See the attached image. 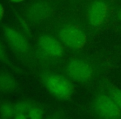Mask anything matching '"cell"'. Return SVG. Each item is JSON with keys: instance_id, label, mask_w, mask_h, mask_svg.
I'll return each mask as SVG.
<instances>
[{"instance_id": "obj_13", "label": "cell", "mask_w": 121, "mask_h": 119, "mask_svg": "<svg viewBox=\"0 0 121 119\" xmlns=\"http://www.w3.org/2000/svg\"><path fill=\"white\" fill-rule=\"evenodd\" d=\"M109 95L115 103L119 106L121 109V89H117L115 87H111L109 89Z\"/></svg>"}, {"instance_id": "obj_9", "label": "cell", "mask_w": 121, "mask_h": 119, "mask_svg": "<svg viewBox=\"0 0 121 119\" xmlns=\"http://www.w3.org/2000/svg\"><path fill=\"white\" fill-rule=\"evenodd\" d=\"M18 82L11 74L0 71V91L4 93H12L18 89Z\"/></svg>"}, {"instance_id": "obj_3", "label": "cell", "mask_w": 121, "mask_h": 119, "mask_svg": "<svg viewBox=\"0 0 121 119\" xmlns=\"http://www.w3.org/2000/svg\"><path fill=\"white\" fill-rule=\"evenodd\" d=\"M59 37L63 44L74 50L82 48L86 40L84 32L78 27L72 25L61 28L59 32Z\"/></svg>"}, {"instance_id": "obj_1", "label": "cell", "mask_w": 121, "mask_h": 119, "mask_svg": "<svg viewBox=\"0 0 121 119\" xmlns=\"http://www.w3.org/2000/svg\"><path fill=\"white\" fill-rule=\"evenodd\" d=\"M42 81L47 90L55 98L60 100H68L74 92L73 84L67 77L55 73L45 74Z\"/></svg>"}, {"instance_id": "obj_5", "label": "cell", "mask_w": 121, "mask_h": 119, "mask_svg": "<svg viewBox=\"0 0 121 119\" xmlns=\"http://www.w3.org/2000/svg\"><path fill=\"white\" fill-rule=\"evenodd\" d=\"M3 36L9 46L17 53L26 55L30 50V45L26 38L17 30L6 26L3 29Z\"/></svg>"}, {"instance_id": "obj_4", "label": "cell", "mask_w": 121, "mask_h": 119, "mask_svg": "<svg viewBox=\"0 0 121 119\" xmlns=\"http://www.w3.org/2000/svg\"><path fill=\"white\" fill-rule=\"evenodd\" d=\"M66 73L70 79L80 83L89 81L92 78L93 69L91 66L82 60H73L66 67Z\"/></svg>"}, {"instance_id": "obj_8", "label": "cell", "mask_w": 121, "mask_h": 119, "mask_svg": "<svg viewBox=\"0 0 121 119\" xmlns=\"http://www.w3.org/2000/svg\"><path fill=\"white\" fill-rule=\"evenodd\" d=\"M107 15V6L103 1H96L88 10V21L92 26H100Z\"/></svg>"}, {"instance_id": "obj_16", "label": "cell", "mask_w": 121, "mask_h": 119, "mask_svg": "<svg viewBox=\"0 0 121 119\" xmlns=\"http://www.w3.org/2000/svg\"><path fill=\"white\" fill-rule=\"evenodd\" d=\"M60 118H61V113H54V114L48 117V118H46L45 119H60Z\"/></svg>"}, {"instance_id": "obj_7", "label": "cell", "mask_w": 121, "mask_h": 119, "mask_svg": "<svg viewBox=\"0 0 121 119\" xmlns=\"http://www.w3.org/2000/svg\"><path fill=\"white\" fill-rule=\"evenodd\" d=\"M38 45L44 53L54 58L60 57L64 54V47L54 37L42 35L38 39Z\"/></svg>"}, {"instance_id": "obj_15", "label": "cell", "mask_w": 121, "mask_h": 119, "mask_svg": "<svg viewBox=\"0 0 121 119\" xmlns=\"http://www.w3.org/2000/svg\"><path fill=\"white\" fill-rule=\"evenodd\" d=\"M14 119H29L28 116L25 114V113H18V114H15Z\"/></svg>"}, {"instance_id": "obj_6", "label": "cell", "mask_w": 121, "mask_h": 119, "mask_svg": "<svg viewBox=\"0 0 121 119\" xmlns=\"http://www.w3.org/2000/svg\"><path fill=\"white\" fill-rule=\"evenodd\" d=\"M52 14V7L45 1H35L28 6L26 11L27 19L33 23H39L46 20Z\"/></svg>"}, {"instance_id": "obj_11", "label": "cell", "mask_w": 121, "mask_h": 119, "mask_svg": "<svg viewBox=\"0 0 121 119\" xmlns=\"http://www.w3.org/2000/svg\"><path fill=\"white\" fill-rule=\"evenodd\" d=\"M13 105H14L15 114L28 113V111L30 109V108H31L32 106H34L32 102L27 99L20 100V101L17 102V103Z\"/></svg>"}, {"instance_id": "obj_12", "label": "cell", "mask_w": 121, "mask_h": 119, "mask_svg": "<svg viewBox=\"0 0 121 119\" xmlns=\"http://www.w3.org/2000/svg\"><path fill=\"white\" fill-rule=\"evenodd\" d=\"M29 119H43V110L38 106H32L27 113Z\"/></svg>"}, {"instance_id": "obj_14", "label": "cell", "mask_w": 121, "mask_h": 119, "mask_svg": "<svg viewBox=\"0 0 121 119\" xmlns=\"http://www.w3.org/2000/svg\"><path fill=\"white\" fill-rule=\"evenodd\" d=\"M0 61L7 64H10V65L12 64L9 57H8V54H7L6 50L4 49V47L2 45L1 42H0Z\"/></svg>"}, {"instance_id": "obj_19", "label": "cell", "mask_w": 121, "mask_h": 119, "mask_svg": "<svg viewBox=\"0 0 121 119\" xmlns=\"http://www.w3.org/2000/svg\"><path fill=\"white\" fill-rule=\"evenodd\" d=\"M0 119H3V118H0Z\"/></svg>"}, {"instance_id": "obj_2", "label": "cell", "mask_w": 121, "mask_h": 119, "mask_svg": "<svg viewBox=\"0 0 121 119\" xmlns=\"http://www.w3.org/2000/svg\"><path fill=\"white\" fill-rule=\"evenodd\" d=\"M93 108L97 115L105 119H119L121 117V109L110 95L99 94L94 100Z\"/></svg>"}, {"instance_id": "obj_17", "label": "cell", "mask_w": 121, "mask_h": 119, "mask_svg": "<svg viewBox=\"0 0 121 119\" xmlns=\"http://www.w3.org/2000/svg\"><path fill=\"white\" fill-rule=\"evenodd\" d=\"M4 13H5L4 8H3V6L1 4V3H0V22L3 20V17H4Z\"/></svg>"}, {"instance_id": "obj_18", "label": "cell", "mask_w": 121, "mask_h": 119, "mask_svg": "<svg viewBox=\"0 0 121 119\" xmlns=\"http://www.w3.org/2000/svg\"><path fill=\"white\" fill-rule=\"evenodd\" d=\"M9 1L13 2V3H22V2L25 1V0H9Z\"/></svg>"}, {"instance_id": "obj_10", "label": "cell", "mask_w": 121, "mask_h": 119, "mask_svg": "<svg viewBox=\"0 0 121 119\" xmlns=\"http://www.w3.org/2000/svg\"><path fill=\"white\" fill-rule=\"evenodd\" d=\"M0 116L3 119H11L15 116L14 105L8 101L0 102Z\"/></svg>"}]
</instances>
